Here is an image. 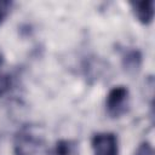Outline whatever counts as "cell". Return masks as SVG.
Returning a JSON list of instances; mask_svg holds the SVG:
<instances>
[{
    "label": "cell",
    "mask_w": 155,
    "mask_h": 155,
    "mask_svg": "<svg viewBox=\"0 0 155 155\" xmlns=\"http://www.w3.org/2000/svg\"><path fill=\"white\" fill-rule=\"evenodd\" d=\"M42 136L39 128L33 125H23L15 134L13 153L15 155H35L42 144Z\"/></svg>",
    "instance_id": "6da1fadb"
},
{
    "label": "cell",
    "mask_w": 155,
    "mask_h": 155,
    "mask_svg": "<svg viewBox=\"0 0 155 155\" xmlns=\"http://www.w3.org/2000/svg\"><path fill=\"white\" fill-rule=\"evenodd\" d=\"M154 0H143V1H131L130 5L137 19L142 24H150L154 17Z\"/></svg>",
    "instance_id": "5b68a950"
},
{
    "label": "cell",
    "mask_w": 155,
    "mask_h": 155,
    "mask_svg": "<svg viewBox=\"0 0 155 155\" xmlns=\"http://www.w3.org/2000/svg\"><path fill=\"white\" fill-rule=\"evenodd\" d=\"M13 2L11 0H0V25L4 23L6 17L8 16Z\"/></svg>",
    "instance_id": "ba28073f"
},
{
    "label": "cell",
    "mask_w": 155,
    "mask_h": 155,
    "mask_svg": "<svg viewBox=\"0 0 155 155\" xmlns=\"http://www.w3.org/2000/svg\"><path fill=\"white\" fill-rule=\"evenodd\" d=\"M130 107V92L127 87L119 85L113 87L105 98V110L113 119L121 117Z\"/></svg>",
    "instance_id": "7a4b0ae2"
},
{
    "label": "cell",
    "mask_w": 155,
    "mask_h": 155,
    "mask_svg": "<svg viewBox=\"0 0 155 155\" xmlns=\"http://www.w3.org/2000/svg\"><path fill=\"white\" fill-rule=\"evenodd\" d=\"M94 155H117V137L113 132H98L91 140Z\"/></svg>",
    "instance_id": "3957f363"
},
{
    "label": "cell",
    "mask_w": 155,
    "mask_h": 155,
    "mask_svg": "<svg viewBox=\"0 0 155 155\" xmlns=\"http://www.w3.org/2000/svg\"><path fill=\"white\" fill-rule=\"evenodd\" d=\"M142 62H143V56L139 50L132 47H126L125 50H122L121 64L127 73L131 74L137 73L142 67Z\"/></svg>",
    "instance_id": "277c9868"
},
{
    "label": "cell",
    "mask_w": 155,
    "mask_h": 155,
    "mask_svg": "<svg viewBox=\"0 0 155 155\" xmlns=\"http://www.w3.org/2000/svg\"><path fill=\"white\" fill-rule=\"evenodd\" d=\"M78 143L70 139H59L52 150V155H76Z\"/></svg>",
    "instance_id": "8992f818"
},
{
    "label": "cell",
    "mask_w": 155,
    "mask_h": 155,
    "mask_svg": "<svg viewBox=\"0 0 155 155\" xmlns=\"http://www.w3.org/2000/svg\"><path fill=\"white\" fill-rule=\"evenodd\" d=\"M4 64V57L0 53V69ZM12 85V78L8 73H4L0 70V97H4L11 88Z\"/></svg>",
    "instance_id": "52a82bcc"
},
{
    "label": "cell",
    "mask_w": 155,
    "mask_h": 155,
    "mask_svg": "<svg viewBox=\"0 0 155 155\" xmlns=\"http://www.w3.org/2000/svg\"><path fill=\"white\" fill-rule=\"evenodd\" d=\"M134 155H154V149L149 142H143L138 145Z\"/></svg>",
    "instance_id": "9c48e42d"
}]
</instances>
